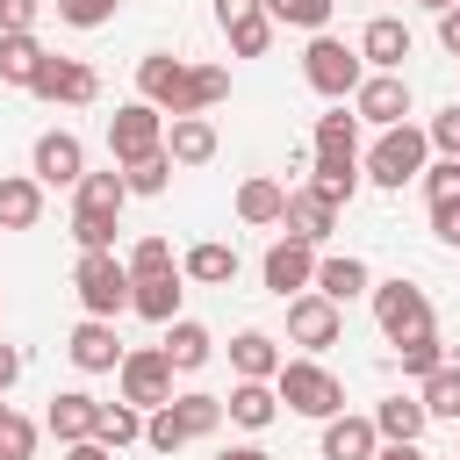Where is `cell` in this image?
<instances>
[{
	"label": "cell",
	"instance_id": "cell-10",
	"mask_svg": "<svg viewBox=\"0 0 460 460\" xmlns=\"http://www.w3.org/2000/svg\"><path fill=\"white\" fill-rule=\"evenodd\" d=\"M29 93L50 101V108H86V101H101V72L86 58H43V72L29 79Z\"/></svg>",
	"mask_w": 460,
	"mask_h": 460
},
{
	"label": "cell",
	"instance_id": "cell-26",
	"mask_svg": "<svg viewBox=\"0 0 460 460\" xmlns=\"http://www.w3.org/2000/svg\"><path fill=\"white\" fill-rule=\"evenodd\" d=\"M280 208H288V187H280V180H266V172H252V180L237 187V223H252V230H266V223H280Z\"/></svg>",
	"mask_w": 460,
	"mask_h": 460
},
{
	"label": "cell",
	"instance_id": "cell-44",
	"mask_svg": "<svg viewBox=\"0 0 460 460\" xmlns=\"http://www.w3.org/2000/svg\"><path fill=\"white\" fill-rule=\"evenodd\" d=\"M309 144H359V115H345V101L331 115H316V137Z\"/></svg>",
	"mask_w": 460,
	"mask_h": 460
},
{
	"label": "cell",
	"instance_id": "cell-21",
	"mask_svg": "<svg viewBox=\"0 0 460 460\" xmlns=\"http://www.w3.org/2000/svg\"><path fill=\"white\" fill-rule=\"evenodd\" d=\"M180 273H187V280H201V288H230V280H237V244H223V237H201V244H187Z\"/></svg>",
	"mask_w": 460,
	"mask_h": 460
},
{
	"label": "cell",
	"instance_id": "cell-9",
	"mask_svg": "<svg viewBox=\"0 0 460 460\" xmlns=\"http://www.w3.org/2000/svg\"><path fill=\"white\" fill-rule=\"evenodd\" d=\"M288 338H295L302 352H331V345L345 338V309H338L331 295L302 288V295H288Z\"/></svg>",
	"mask_w": 460,
	"mask_h": 460
},
{
	"label": "cell",
	"instance_id": "cell-12",
	"mask_svg": "<svg viewBox=\"0 0 460 460\" xmlns=\"http://www.w3.org/2000/svg\"><path fill=\"white\" fill-rule=\"evenodd\" d=\"M352 115L374 122V129L402 122V115H410V79H402V72H367V79L352 86Z\"/></svg>",
	"mask_w": 460,
	"mask_h": 460
},
{
	"label": "cell",
	"instance_id": "cell-54",
	"mask_svg": "<svg viewBox=\"0 0 460 460\" xmlns=\"http://www.w3.org/2000/svg\"><path fill=\"white\" fill-rule=\"evenodd\" d=\"M417 7H431V14H446V7H453V0H417Z\"/></svg>",
	"mask_w": 460,
	"mask_h": 460
},
{
	"label": "cell",
	"instance_id": "cell-13",
	"mask_svg": "<svg viewBox=\"0 0 460 460\" xmlns=\"http://www.w3.org/2000/svg\"><path fill=\"white\" fill-rule=\"evenodd\" d=\"M29 172H36L43 187H79V172H86V144H79L72 129H43L36 151H29Z\"/></svg>",
	"mask_w": 460,
	"mask_h": 460
},
{
	"label": "cell",
	"instance_id": "cell-11",
	"mask_svg": "<svg viewBox=\"0 0 460 460\" xmlns=\"http://www.w3.org/2000/svg\"><path fill=\"white\" fill-rule=\"evenodd\" d=\"M259 280L288 302V295H302L309 280H316V244H302V237H273L266 244V259H259Z\"/></svg>",
	"mask_w": 460,
	"mask_h": 460
},
{
	"label": "cell",
	"instance_id": "cell-1",
	"mask_svg": "<svg viewBox=\"0 0 460 460\" xmlns=\"http://www.w3.org/2000/svg\"><path fill=\"white\" fill-rule=\"evenodd\" d=\"M230 93V72L223 65H187V58H137V101H151L158 115H208L216 101Z\"/></svg>",
	"mask_w": 460,
	"mask_h": 460
},
{
	"label": "cell",
	"instance_id": "cell-28",
	"mask_svg": "<svg viewBox=\"0 0 460 460\" xmlns=\"http://www.w3.org/2000/svg\"><path fill=\"white\" fill-rule=\"evenodd\" d=\"M230 367H237V381H273L280 345H273L266 331H237V338H230Z\"/></svg>",
	"mask_w": 460,
	"mask_h": 460
},
{
	"label": "cell",
	"instance_id": "cell-25",
	"mask_svg": "<svg viewBox=\"0 0 460 460\" xmlns=\"http://www.w3.org/2000/svg\"><path fill=\"white\" fill-rule=\"evenodd\" d=\"M93 410H101V402H93L86 388H65V395H50V417H43V424H50L58 446H72V438H93Z\"/></svg>",
	"mask_w": 460,
	"mask_h": 460
},
{
	"label": "cell",
	"instance_id": "cell-41",
	"mask_svg": "<svg viewBox=\"0 0 460 460\" xmlns=\"http://www.w3.org/2000/svg\"><path fill=\"white\" fill-rule=\"evenodd\" d=\"M417 180H424V194H431V201H460V158H431Z\"/></svg>",
	"mask_w": 460,
	"mask_h": 460
},
{
	"label": "cell",
	"instance_id": "cell-33",
	"mask_svg": "<svg viewBox=\"0 0 460 460\" xmlns=\"http://www.w3.org/2000/svg\"><path fill=\"white\" fill-rule=\"evenodd\" d=\"M223 36H230V58H266V43H273V14L252 7V14L223 22Z\"/></svg>",
	"mask_w": 460,
	"mask_h": 460
},
{
	"label": "cell",
	"instance_id": "cell-42",
	"mask_svg": "<svg viewBox=\"0 0 460 460\" xmlns=\"http://www.w3.org/2000/svg\"><path fill=\"white\" fill-rule=\"evenodd\" d=\"M424 137H431V151H438V158H460V101H453V108H438V115L424 122Z\"/></svg>",
	"mask_w": 460,
	"mask_h": 460
},
{
	"label": "cell",
	"instance_id": "cell-5",
	"mask_svg": "<svg viewBox=\"0 0 460 460\" xmlns=\"http://www.w3.org/2000/svg\"><path fill=\"white\" fill-rule=\"evenodd\" d=\"M72 288H79V309L86 316H122L129 309V266L115 259V252H79V266H72Z\"/></svg>",
	"mask_w": 460,
	"mask_h": 460
},
{
	"label": "cell",
	"instance_id": "cell-15",
	"mask_svg": "<svg viewBox=\"0 0 460 460\" xmlns=\"http://www.w3.org/2000/svg\"><path fill=\"white\" fill-rule=\"evenodd\" d=\"M402 58H410V29H402L395 14H374V22L359 29V65H367V72H402Z\"/></svg>",
	"mask_w": 460,
	"mask_h": 460
},
{
	"label": "cell",
	"instance_id": "cell-32",
	"mask_svg": "<svg viewBox=\"0 0 460 460\" xmlns=\"http://www.w3.org/2000/svg\"><path fill=\"white\" fill-rule=\"evenodd\" d=\"M424 402L417 395H388V402H374V431L381 438H424Z\"/></svg>",
	"mask_w": 460,
	"mask_h": 460
},
{
	"label": "cell",
	"instance_id": "cell-22",
	"mask_svg": "<svg viewBox=\"0 0 460 460\" xmlns=\"http://www.w3.org/2000/svg\"><path fill=\"white\" fill-rule=\"evenodd\" d=\"M158 352L172 359V374H194V367H208L216 338H208V323H194V316H172V323H165V345H158Z\"/></svg>",
	"mask_w": 460,
	"mask_h": 460
},
{
	"label": "cell",
	"instance_id": "cell-38",
	"mask_svg": "<svg viewBox=\"0 0 460 460\" xmlns=\"http://www.w3.org/2000/svg\"><path fill=\"white\" fill-rule=\"evenodd\" d=\"M395 359H402V374H431V367H446V345H438V331H417V338H402L395 345Z\"/></svg>",
	"mask_w": 460,
	"mask_h": 460
},
{
	"label": "cell",
	"instance_id": "cell-8",
	"mask_svg": "<svg viewBox=\"0 0 460 460\" xmlns=\"http://www.w3.org/2000/svg\"><path fill=\"white\" fill-rule=\"evenodd\" d=\"M115 381H122V402H137V410H158V402H172V359H165L158 345H122V367H115Z\"/></svg>",
	"mask_w": 460,
	"mask_h": 460
},
{
	"label": "cell",
	"instance_id": "cell-34",
	"mask_svg": "<svg viewBox=\"0 0 460 460\" xmlns=\"http://www.w3.org/2000/svg\"><path fill=\"white\" fill-rule=\"evenodd\" d=\"M122 201H129V180H122V172H79V208L122 216Z\"/></svg>",
	"mask_w": 460,
	"mask_h": 460
},
{
	"label": "cell",
	"instance_id": "cell-2",
	"mask_svg": "<svg viewBox=\"0 0 460 460\" xmlns=\"http://www.w3.org/2000/svg\"><path fill=\"white\" fill-rule=\"evenodd\" d=\"M424 165H431V137H424L417 122H388V129L374 137V151L359 158V172H367L374 187H388V194H402Z\"/></svg>",
	"mask_w": 460,
	"mask_h": 460
},
{
	"label": "cell",
	"instance_id": "cell-14",
	"mask_svg": "<svg viewBox=\"0 0 460 460\" xmlns=\"http://www.w3.org/2000/svg\"><path fill=\"white\" fill-rule=\"evenodd\" d=\"M65 352H72L79 374H115V367H122V338H115L108 316H86V323L65 338Z\"/></svg>",
	"mask_w": 460,
	"mask_h": 460
},
{
	"label": "cell",
	"instance_id": "cell-20",
	"mask_svg": "<svg viewBox=\"0 0 460 460\" xmlns=\"http://www.w3.org/2000/svg\"><path fill=\"white\" fill-rule=\"evenodd\" d=\"M36 216H43V180L0 172V230H36Z\"/></svg>",
	"mask_w": 460,
	"mask_h": 460
},
{
	"label": "cell",
	"instance_id": "cell-56",
	"mask_svg": "<svg viewBox=\"0 0 460 460\" xmlns=\"http://www.w3.org/2000/svg\"><path fill=\"white\" fill-rule=\"evenodd\" d=\"M453 424H460V417H453Z\"/></svg>",
	"mask_w": 460,
	"mask_h": 460
},
{
	"label": "cell",
	"instance_id": "cell-4",
	"mask_svg": "<svg viewBox=\"0 0 460 460\" xmlns=\"http://www.w3.org/2000/svg\"><path fill=\"white\" fill-rule=\"evenodd\" d=\"M302 79H309L323 101H352V86L367 79V65H359V43H345V36L316 29V36H309V50H302Z\"/></svg>",
	"mask_w": 460,
	"mask_h": 460
},
{
	"label": "cell",
	"instance_id": "cell-23",
	"mask_svg": "<svg viewBox=\"0 0 460 460\" xmlns=\"http://www.w3.org/2000/svg\"><path fill=\"white\" fill-rule=\"evenodd\" d=\"M223 417H230V424H244V431H266V424L280 417V395H273V381H237V388L223 395Z\"/></svg>",
	"mask_w": 460,
	"mask_h": 460
},
{
	"label": "cell",
	"instance_id": "cell-48",
	"mask_svg": "<svg viewBox=\"0 0 460 460\" xmlns=\"http://www.w3.org/2000/svg\"><path fill=\"white\" fill-rule=\"evenodd\" d=\"M374 460H424V446H417V438H381Z\"/></svg>",
	"mask_w": 460,
	"mask_h": 460
},
{
	"label": "cell",
	"instance_id": "cell-52",
	"mask_svg": "<svg viewBox=\"0 0 460 460\" xmlns=\"http://www.w3.org/2000/svg\"><path fill=\"white\" fill-rule=\"evenodd\" d=\"M259 0H216V22H237V14H252Z\"/></svg>",
	"mask_w": 460,
	"mask_h": 460
},
{
	"label": "cell",
	"instance_id": "cell-51",
	"mask_svg": "<svg viewBox=\"0 0 460 460\" xmlns=\"http://www.w3.org/2000/svg\"><path fill=\"white\" fill-rule=\"evenodd\" d=\"M65 460H115V453H108L101 438H72V446H65Z\"/></svg>",
	"mask_w": 460,
	"mask_h": 460
},
{
	"label": "cell",
	"instance_id": "cell-43",
	"mask_svg": "<svg viewBox=\"0 0 460 460\" xmlns=\"http://www.w3.org/2000/svg\"><path fill=\"white\" fill-rule=\"evenodd\" d=\"M115 7H122V0H58V22H72V29H101V22H115Z\"/></svg>",
	"mask_w": 460,
	"mask_h": 460
},
{
	"label": "cell",
	"instance_id": "cell-29",
	"mask_svg": "<svg viewBox=\"0 0 460 460\" xmlns=\"http://www.w3.org/2000/svg\"><path fill=\"white\" fill-rule=\"evenodd\" d=\"M165 410H172V424H180V438H187V446H194V438H208V431L223 424V395H208V388H194V395H172Z\"/></svg>",
	"mask_w": 460,
	"mask_h": 460
},
{
	"label": "cell",
	"instance_id": "cell-16",
	"mask_svg": "<svg viewBox=\"0 0 460 460\" xmlns=\"http://www.w3.org/2000/svg\"><path fill=\"white\" fill-rule=\"evenodd\" d=\"M280 230H288V237H302V244H323V237L338 230V208H331L323 194H309V187H288V208H280Z\"/></svg>",
	"mask_w": 460,
	"mask_h": 460
},
{
	"label": "cell",
	"instance_id": "cell-39",
	"mask_svg": "<svg viewBox=\"0 0 460 460\" xmlns=\"http://www.w3.org/2000/svg\"><path fill=\"white\" fill-rule=\"evenodd\" d=\"M72 237H79V252H115V216L72 208Z\"/></svg>",
	"mask_w": 460,
	"mask_h": 460
},
{
	"label": "cell",
	"instance_id": "cell-36",
	"mask_svg": "<svg viewBox=\"0 0 460 460\" xmlns=\"http://www.w3.org/2000/svg\"><path fill=\"white\" fill-rule=\"evenodd\" d=\"M122 266H129V280H151V273H180V259H172V244H165V237H137V244L122 252Z\"/></svg>",
	"mask_w": 460,
	"mask_h": 460
},
{
	"label": "cell",
	"instance_id": "cell-57",
	"mask_svg": "<svg viewBox=\"0 0 460 460\" xmlns=\"http://www.w3.org/2000/svg\"><path fill=\"white\" fill-rule=\"evenodd\" d=\"M453 460H460V453H453Z\"/></svg>",
	"mask_w": 460,
	"mask_h": 460
},
{
	"label": "cell",
	"instance_id": "cell-50",
	"mask_svg": "<svg viewBox=\"0 0 460 460\" xmlns=\"http://www.w3.org/2000/svg\"><path fill=\"white\" fill-rule=\"evenodd\" d=\"M14 381H22V352H14V345H0V395H7Z\"/></svg>",
	"mask_w": 460,
	"mask_h": 460
},
{
	"label": "cell",
	"instance_id": "cell-55",
	"mask_svg": "<svg viewBox=\"0 0 460 460\" xmlns=\"http://www.w3.org/2000/svg\"><path fill=\"white\" fill-rule=\"evenodd\" d=\"M0 417H7V402H0Z\"/></svg>",
	"mask_w": 460,
	"mask_h": 460
},
{
	"label": "cell",
	"instance_id": "cell-35",
	"mask_svg": "<svg viewBox=\"0 0 460 460\" xmlns=\"http://www.w3.org/2000/svg\"><path fill=\"white\" fill-rule=\"evenodd\" d=\"M259 7L273 14V29L288 22V29H309V36H316V29H331V7H338V0H259Z\"/></svg>",
	"mask_w": 460,
	"mask_h": 460
},
{
	"label": "cell",
	"instance_id": "cell-40",
	"mask_svg": "<svg viewBox=\"0 0 460 460\" xmlns=\"http://www.w3.org/2000/svg\"><path fill=\"white\" fill-rule=\"evenodd\" d=\"M29 453H36V424L7 410V417H0V460H29Z\"/></svg>",
	"mask_w": 460,
	"mask_h": 460
},
{
	"label": "cell",
	"instance_id": "cell-47",
	"mask_svg": "<svg viewBox=\"0 0 460 460\" xmlns=\"http://www.w3.org/2000/svg\"><path fill=\"white\" fill-rule=\"evenodd\" d=\"M431 237L438 244H460V201H431Z\"/></svg>",
	"mask_w": 460,
	"mask_h": 460
},
{
	"label": "cell",
	"instance_id": "cell-19",
	"mask_svg": "<svg viewBox=\"0 0 460 460\" xmlns=\"http://www.w3.org/2000/svg\"><path fill=\"white\" fill-rule=\"evenodd\" d=\"M316 295H331L338 309L352 302V295H367L374 288V273H367V259H352V252H331V259H316V280H309Z\"/></svg>",
	"mask_w": 460,
	"mask_h": 460
},
{
	"label": "cell",
	"instance_id": "cell-27",
	"mask_svg": "<svg viewBox=\"0 0 460 460\" xmlns=\"http://www.w3.org/2000/svg\"><path fill=\"white\" fill-rule=\"evenodd\" d=\"M43 43H36V29H14V36H0V86H29L36 72H43Z\"/></svg>",
	"mask_w": 460,
	"mask_h": 460
},
{
	"label": "cell",
	"instance_id": "cell-31",
	"mask_svg": "<svg viewBox=\"0 0 460 460\" xmlns=\"http://www.w3.org/2000/svg\"><path fill=\"white\" fill-rule=\"evenodd\" d=\"M417 402H424V417L431 424H453L460 417V367L446 359V367H431L424 374V388H417Z\"/></svg>",
	"mask_w": 460,
	"mask_h": 460
},
{
	"label": "cell",
	"instance_id": "cell-37",
	"mask_svg": "<svg viewBox=\"0 0 460 460\" xmlns=\"http://www.w3.org/2000/svg\"><path fill=\"white\" fill-rule=\"evenodd\" d=\"M172 172H180V165H172L165 151H151V158H137V165H122V180H129V194H165V187H172Z\"/></svg>",
	"mask_w": 460,
	"mask_h": 460
},
{
	"label": "cell",
	"instance_id": "cell-49",
	"mask_svg": "<svg viewBox=\"0 0 460 460\" xmlns=\"http://www.w3.org/2000/svg\"><path fill=\"white\" fill-rule=\"evenodd\" d=\"M438 43H446V50H453V58H460V0H453V7H446V14H438Z\"/></svg>",
	"mask_w": 460,
	"mask_h": 460
},
{
	"label": "cell",
	"instance_id": "cell-46",
	"mask_svg": "<svg viewBox=\"0 0 460 460\" xmlns=\"http://www.w3.org/2000/svg\"><path fill=\"white\" fill-rule=\"evenodd\" d=\"M36 14H43V0H0V36H14V29H36Z\"/></svg>",
	"mask_w": 460,
	"mask_h": 460
},
{
	"label": "cell",
	"instance_id": "cell-53",
	"mask_svg": "<svg viewBox=\"0 0 460 460\" xmlns=\"http://www.w3.org/2000/svg\"><path fill=\"white\" fill-rule=\"evenodd\" d=\"M216 460H273L266 446H230V453H216Z\"/></svg>",
	"mask_w": 460,
	"mask_h": 460
},
{
	"label": "cell",
	"instance_id": "cell-30",
	"mask_svg": "<svg viewBox=\"0 0 460 460\" xmlns=\"http://www.w3.org/2000/svg\"><path fill=\"white\" fill-rule=\"evenodd\" d=\"M93 438H101L108 453L137 446V438H144V410H137V402H101V410H93Z\"/></svg>",
	"mask_w": 460,
	"mask_h": 460
},
{
	"label": "cell",
	"instance_id": "cell-6",
	"mask_svg": "<svg viewBox=\"0 0 460 460\" xmlns=\"http://www.w3.org/2000/svg\"><path fill=\"white\" fill-rule=\"evenodd\" d=\"M367 295H374V323H381L388 345L431 331V295H424L417 280H381V288H367Z\"/></svg>",
	"mask_w": 460,
	"mask_h": 460
},
{
	"label": "cell",
	"instance_id": "cell-17",
	"mask_svg": "<svg viewBox=\"0 0 460 460\" xmlns=\"http://www.w3.org/2000/svg\"><path fill=\"white\" fill-rule=\"evenodd\" d=\"M165 158L172 165H208L216 158V122L208 115H165Z\"/></svg>",
	"mask_w": 460,
	"mask_h": 460
},
{
	"label": "cell",
	"instance_id": "cell-45",
	"mask_svg": "<svg viewBox=\"0 0 460 460\" xmlns=\"http://www.w3.org/2000/svg\"><path fill=\"white\" fill-rule=\"evenodd\" d=\"M359 180H367V172H309V194H323L331 208H345V201L359 194Z\"/></svg>",
	"mask_w": 460,
	"mask_h": 460
},
{
	"label": "cell",
	"instance_id": "cell-7",
	"mask_svg": "<svg viewBox=\"0 0 460 460\" xmlns=\"http://www.w3.org/2000/svg\"><path fill=\"white\" fill-rule=\"evenodd\" d=\"M108 151H115V165H137V158L165 151V115L151 101H122L108 115Z\"/></svg>",
	"mask_w": 460,
	"mask_h": 460
},
{
	"label": "cell",
	"instance_id": "cell-24",
	"mask_svg": "<svg viewBox=\"0 0 460 460\" xmlns=\"http://www.w3.org/2000/svg\"><path fill=\"white\" fill-rule=\"evenodd\" d=\"M180 273H151V280H129V309L144 316V323H172L180 316Z\"/></svg>",
	"mask_w": 460,
	"mask_h": 460
},
{
	"label": "cell",
	"instance_id": "cell-3",
	"mask_svg": "<svg viewBox=\"0 0 460 460\" xmlns=\"http://www.w3.org/2000/svg\"><path fill=\"white\" fill-rule=\"evenodd\" d=\"M273 395H280L295 417H316V424L345 410V381H338L316 352H309V359H280V367H273Z\"/></svg>",
	"mask_w": 460,
	"mask_h": 460
},
{
	"label": "cell",
	"instance_id": "cell-18",
	"mask_svg": "<svg viewBox=\"0 0 460 460\" xmlns=\"http://www.w3.org/2000/svg\"><path fill=\"white\" fill-rule=\"evenodd\" d=\"M374 446H381L374 417H352V410L323 417V460H374Z\"/></svg>",
	"mask_w": 460,
	"mask_h": 460
}]
</instances>
